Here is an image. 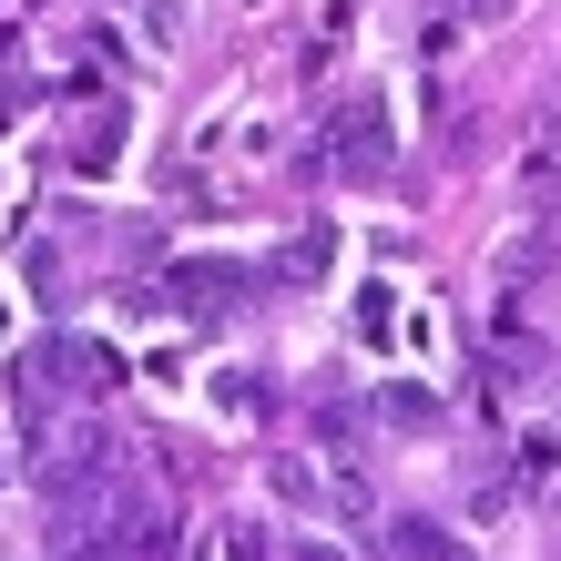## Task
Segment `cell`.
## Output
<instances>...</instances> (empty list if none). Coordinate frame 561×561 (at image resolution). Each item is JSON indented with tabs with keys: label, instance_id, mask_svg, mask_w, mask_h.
<instances>
[{
	"label": "cell",
	"instance_id": "5b68a950",
	"mask_svg": "<svg viewBox=\"0 0 561 561\" xmlns=\"http://www.w3.org/2000/svg\"><path fill=\"white\" fill-rule=\"evenodd\" d=\"M378 419L399 428V439H428L449 409H439V388H419V378H399V388H378Z\"/></svg>",
	"mask_w": 561,
	"mask_h": 561
},
{
	"label": "cell",
	"instance_id": "8992f818",
	"mask_svg": "<svg viewBox=\"0 0 561 561\" xmlns=\"http://www.w3.org/2000/svg\"><path fill=\"white\" fill-rule=\"evenodd\" d=\"M378 551H399V561H449L459 551V531H449V520H428V511H399V520H388V531H378Z\"/></svg>",
	"mask_w": 561,
	"mask_h": 561
},
{
	"label": "cell",
	"instance_id": "277c9868",
	"mask_svg": "<svg viewBox=\"0 0 561 561\" xmlns=\"http://www.w3.org/2000/svg\"><path fill=\"white\" fill-rule=\"evenodd\" d=\"M266 490H276L286 511H327V501H337V480H317L296 449H266Z\"/></svg>",
	"mask_w": 561,
	"mask_h": 561
},
{
	"label": "cell",
	"instance_id": "30bf717a",
	"mask_svg": "<svg viewBox=\"0 0 561 561\" xmlns=\"http://www.w3.org/2000/svg\"><path fill=\"white\" fill-rule=\"evenodd\" d=\"M490 11H511V0H490Z\"/></svg>",
	"mask_w": 561,
	"mask_h": 561
},
{
	"label": "cell",
	"instance_id": "7a4b0ae2",
	"mask_svg": "<svg viewBox=\"0 0 561 561\" xmlns=\"http://www.w3.org/2000/svg\"><path fill=\"white\" fill-rule=\"evenodd\" d=\"M42 368H51V388H72V399H113V388H123V357L92 347V337H51Z\"/></svg>",
	"mask_w": 561,
	"mask_h": 561
},
{
	"label": "cell",
	"instance_id": "8fae6325",
	"mask_svg": "<svg viewBox=\"0 0 561 561\" xmlns=\"http://www.w3.org/2000/svg\"><path fill=\"white\" fill-rule=\"evenodd\" d=\"M0 459H11V449H0Z\"/></svg>",
	"mask_w": 561,
	"mask_h": 561
},
{
	"label": "cell",
	"instance_id": "3957f363",
	"mask_svg": "<svg viewBox=\"0 0 561 561\" xmlns=\"http://www.w3.org/2000/svg\"><path fill=\"white\" fill-rule=\"evenodd\" d=\"M236 286H245V266H215V255H194V266H174V276H163V307L215 317V307H236Z\"/></svg>",
	"mask_w": 561,
	"mask_h": 561
},
{
	"label": "cell",
	"instance_id": "9c48e42d",
	"mask_svg": "<svg viewBox=\"0 0 561 561\" xmlns=\"http://www.w3.org/2000/svg\"><path fill=\"white\" fill-rule=\"evenodd\" d=\"M551 511H561V470H551Z\"/></svg>",
	"mask_w": 561,
	"mask_h": 561
},
{
	"label": "cell",
	"instance_id": "6da1fadb",
	"mask_svg": "<svg viewBox=\"0 0 561 561\" xmlns=\"http://www.w3.org/2000/svg\"><path fill=\"white\" fill-rule=\"evenodd\" d=\"M327 153H337V174L357 194L388 184V163H399V144H388V103L378 92H357V103H337V134H327Z\"/></svg>",
	"mask_w": 561,
	"mask_h": 561
},
{
	"label": "cell",
	"instance_id": "ba28073f",
	"mask_svg": "<svg viewBox=\"0 0 561 561\" xmlns=\"http://www.w3.org/2000/svg\"><path fill=\"white\" fill-rule=\"evenodd\" d=\"M388 317H399V307H388V286H357V327H368V337H388Z\"/></svg>",
	"mask_w": 561,
	"mask_h": 561
},
{
	"label": "cell",
	"instance_id": "52a82bcc",
	"mask_svg": "<svg viewBox=\"0 0 561 561\" xmlns=\"http://www.w3.org/2000/svg\"><path fill=\"white\" fill-rule=\"evenodd\" d=\"M61 153H72V174H103V163L123 153V103H103V113H82V134L61 144Z\"/></svg>",
	"mask_w": 561,
	"mask_h": 561
}]
</instances>
